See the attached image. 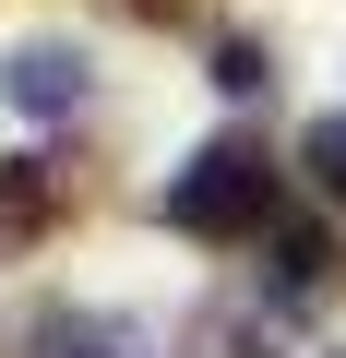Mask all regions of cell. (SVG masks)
Masks as SVG:
<instances>
[{
	"label": "cell",
	"mask_w": 346,
	"mask_h": 358,
	"mask_svg": "<svg viewBox=\"0 0 346 358\" xmlns=\"http://www.w3.org/2000/svg\"><path fill=\"white\" fill-rule=\"evenodd\" d=\"M215 84H227V96H263V84H275V48L227 36V48H215Z\"/></svg>",
	"instance_id": "obj_7"
},
{
	"label": "cell",
	"mask_w": 346,
	"mask_h": 358,
	"mask_svg": "<svg viewBox=\"0 0 346 358\" xmlns=\"http://www.w3.org/2000/svg\"><path fill=\"white\" fill-rule=\"evenodd\" d=\"M131 13H143V24H180V0H131Z\"/></svg>",
	"instance_id": "obj_8"
},
{
	"label": "cell",
	"mask_w": 346,
	"mask_h": 358,
	"mask_svg": "<svg viewBox=\"0 0 346 358\" xmlns=\"http://www.w3.org/2000/svg\"><path fill=\"white\" fill-rule=\"evenodd\" d=\"M263 251H275L263 287H275L287 310H334V299H346V239H334V227H287V215H275Z\"/></svg>",
	"instance_id": "obj_2"
},
{
	"label": "cell",
	"mask_w": 346,
	"mask_h": 358,
	"mask_svg": "<svg viewBox=\"0 0 346 358\" xmlns=\"http://www.w3.org/2000/svg\"><path fill=\"white\" fill-rule=\"evenodd\" d=\"M36 346L48 358H143V334L108 322V310H36Z\"/></svg>",
	"instance_id": "obj_5"
},
{
	"label": "cell",
	"mask_w": 346,
	"mask_h": 358,
	"mask_svg": "<svg viewBox=\"0 0 346 358\" xmlns=\"http://www.w3.org/2000/svg\"><path fill=\"white\" fill-rule=\"evenodd\" d=\"M60 215H72V167H48V155H13V167H0V251H36Z\"/></svg>",
	"instance_id": "obj_3"
},
{
	"label": "cell",
	"mask_w": 346,
	"mask_h": 358,
	"mask_svg": "<svg viewBox=\"0 0 346 358\" xmlns=\"http://www.w3.org/2000/svg\"><path fill=\"white\" fill-rule=\"evenodd\" d=\"M298 167L322 179V203H346V108H322V120H310V143H298Z\"/></svg>",
	"instance_id": "obj_6"
},
{
	"label": "cell",
	"mask_w": 346,
	"mask_h": 358,
	"mask_svg": "<svg viewBox=\"0 0 346 358\" xmlns=\"http://www.w3.org/2000/svg\"><path fill=\"white\" fill-rule=\"evenodd\" d=\"M0 96H13V108H36V120H60V108H84V60H72V48H13Z\"/></svg>",
	"instance_id": "obj_4"
},
{
	"label": "cell",
	"mask_w": 346,
	"mask_h": 358,
	"mask_svg": "<svg viewBox=\"0 0 346 358\" xmlns=\"http://www.w3.org/2000/svg\"><path fill=\"white\" fill-rule=\"evenodd\" d=\"M275 203H287V167L263 155V131H215L180 179H167V227L180 239H275Z\"/></svg>",
	"instance_id": "obj_1"
}]
</instances>
